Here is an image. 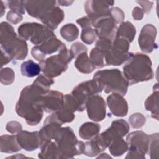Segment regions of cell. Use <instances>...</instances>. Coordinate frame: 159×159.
I'll use <instances>...</instances> for the list:
<instances>
[{"instance_id": "obj_12", "label": "cell", "mask_w": 159, "mask_h": 159, "mask_svg": "<svg viewBox=\"0 0 159 159\" xmlns=\"http://www.w3.org/2000/svg\"><path fill=\"white\" fill-rule=\"evenodd\" d=\"M93 25L95 27L96 33L101 39H105L111 40L115 35L116 22L109 15L94 21Z\"/></svg>"}, {"instance_id": "obj_7", "label": "cell", "mask_w": 159, "mask_h": 159, "mask_svg": "<svg viewBox=\"0 0 159 159\" xmlns=\"http://www.w3.org/2000/svg\"><path fill=\"white\" fill-rule=\"evenodd\" d=\"M130 42L123 37H117L105 54V65H120L132 55L128 52Z\"/></svg>"}, {"instance_id": "obj_3", "label": "cell", "mask_w": 159, "mask_h": 159, "mask_svg": "<svg viewBox=\"0 0 159 159\" xmlns=\"http://www.w3.org/2000/svg\"><path fill=\"white\" fill-rule=\"evenodd\" d=\"M1 52L7 54L12 60L24 59L27 54L26 42L19 39L13 27L7 22L1 24Z\"/></svg>"}, {"instance_id": "obj_28", "label": "cell", "mask_w": 159, "mask_h": 159, "mask_svg": "<svg viewBox=\"0 0 159 159\" xmlns=\"http://www.w3.org/2000/svg\"><path fill=\"white\" fill-rule=\"evenodd\" d=\"M53 83L54 82L52 79L48 78L47 76L40 75L39 78L36 79L33 84L41 87L45 91H47L50 88V85Z\"/></svg>"}, {"instance_id": "obj_26", "label": "cell", "mask_w": 159, "mask_h": 159, "mask_svg": "<svg viewBox=\"0 0 159 159\" xmlns=\"http://www.w3.org/2000/svg\"><path fill=\"white\" fill-rule=\"evenodd\" d=\"M96 33L95 30L92 29L91 27L83 29L81 34V39L86 43H92L96 39Z\"/></svg>"}, {"instance_id": "obj_9", "label": "cell", "mask_w": 159, "mask_h": 159, "mask_svg": "<svg viewBox=\"0 0 159 159\" xmlns=\"http://www.w3.org/2000/svg\"><path fill=\"white\" fill-rule=\"evenodd\" d=\"M149 138L146 134L136 131L131 133L127 138V145H130L129 152L126 158H129L131 155H134L131 158H135L137 155V158H145V153L148 150Z\"/></svg>"}, {"instance_id": "obj_23", "label": "cell", "mask_w": 159, "mask_h": 159, "mask_svg": "<svg viewBox=\"0 0 159 159\" xmlns=\"http://www.w3.org/2000/svg\"><path fill=\"white\" fill-rule=\"evenodd\" d=\"M109 150L114 156L122 155L128 149V145L121 138L113 140L109 145Z\"/></svg>"}, {"instance_id": "obj_1", "label": "cell", "mask_w": 159, "mask_h": 159, "mask_svg": "<svg viewBox=\"0 0 159 159\" xmlns=\"http://www.w3.org/2000/svg\"><path fill=\"white\" fill-rule=\"evenodd\" d=\"M46 91L34 84L24 88L22 91L16 109L18 115L24 117L29 125H37L41 120L43 111L39 101Z\"/></svg>"}, {"instance_id": "obj_25", "label": "cell", "mask_w": 159, "mask_h": 159, "mask_svg": "<svg viewBox=\"0 0 159 159\" xmlns=\"http://www.w3.org/2000/svg\"><path fill=\"white\" fill-rule=\"evenodd\" d=\"M78 29L74 24H66L65 26H63L60 30L61 36L65 39L67 41L69 37V34H71V37L73 40L76 39L78 36Z\"/></svg>"}, {"instance_id": "obj_14", "label": "cell", "mask_w": 159, "mask_h": 159, "mask_svg": "<svg viewBox=\"0 0 159 159\" xmlns=\"http://www.w3.org/2000/svg\"><path fill=\"white\" fill-rule=\"evenodd\" d=\"M17 139L20 147L27 151L36 150L41 145V138L39 132H19Z\"/></svg>"}, {"instance_id": "obj_24", "label": "cell", "mask_w": 159, "mask_h": 159, "mask_svg": "<svg viewBox=\"0 0 159 159\" xmlns=\"http://www.w3.org/2000/svg\"><path fill=\"white\" fill-rule=\"evenodd\" d=\"M105 53L98 47H95L91 52V61L95 68H101L105 65Z\"/></svg>"}, {"instance_id": "obj_16", "label": "cell", "mask_w": 159, "mask_h": 159, "mask_svg": "<svg viewBox=\"0 0 159 159\" xmlns=\"http://www.w3.org/2000/svg\"><path fill=\"white\" fill-rule=\"evenodd\" d=\"M107 104L111 112L116 116H125L127 113L126 101L119 94H112L107 99Z\"/></svg>"}, {"instance_id": "obj_17", "label": "cell", "mask_w": 159, "mask_h": 159, "mask_svg": "<svg viewBox=\"0 0 159 159\" xmlns=\"http://www.w3.org/2000/svg\"><path fill=\"white\" fill-rule=\"evenodd\" d=\"M17 135H2L1 137V152L12 153L21 150Z\"/></svg>"}, {"instance_id": "obj_18", "label": "cell", "mask_w": 159, "mask_h": 159, "mask_svg": "<svg viewBox=\"0 0 159 159\" xmlns=\"http://www.w3.org/2000/svg\"><path fill=\"white\" fill-rule=\"evenodd\" d=\"M63 16V12L61 9L58 7H55L41 21L47 27L52 29H54L57 28L58 25L62 21Z\"/></svg>"}, {"instance_id": "obj_19", "label": "cell", "mask_w": 159, "mask_h": 159, "mask_svg": "<svg viewBox=\"0 0 159 159\" xmlns=\"http://www.w3.org/2000/svg\"><path fill=\"white\" fill-rule=\"evenodd\" d=\"M100 130V126L98 124L86 122L80 127L79 133L80 136L86 140L94 139Z\"/></svg>"}, {"instance_id": "obj_6", "label": "cell", "mask_w": 159, "mask_h": 159, "mask_svg": "<svg viewBox=\"0 0 159 159\" xmlns=\"http://www.w3.org/2000/svg\"><path fill=\"white\" fill-rule=\"evenodd\" d=\"M18 32L22 37L37 45H42L49 38L55 36L52 31L38 23L23 24L19 27Z\"/></svg>"}, {"instance_id": "obj_29", "label": "cell", "mask_w": 159, "mask_h": 159, "mask_svg": "<svg viewBox=\"0 0 159 159\" xmlns=\"http://www.w3.org/2000/svg\"><path fill=\"white\" fill-rule=\"evenodd\" d=\"M19 14H16V12H15V16H13V14H12V11H9L7 14V19L10 21L12 23H14V24H16L19 22H20L22 19V16H18Z\"/></svg>"}, {"instance_id": "obj_21", "label": "cell", "mask_w": 159, "mask_h": 159, "mask_svg": "<svg viewBox=\"0 0 159 159\" xmlns=\"http://www.w3.org/2000/svg\"><path fill=\"white\" fill-rule=\"evenodd\" d=\"M20 70L23 76L31 78L39 75L42 69L39 64L32 60H28L22 63Z\"/></svg>"}, {"instance_id": "obj_4", "label": "cell", "mask_w": 159, "mask_h": 159, "mask_svg": "<svg viewBox=\"0 0 159 159\" xmlns=\"http://www.w3.org/2000/svg\"><path fill=\"white\" fill-rule=\"evenodd\" d=\"M93 79L101 85L106 93L114 92L122 96L126 94L129 83L117 69L99 71L95 73Z\"/></svg>"}, {"instance_id": "obj_22", "label": "cell", "mask_w": 159, "mask_h": 159, "mask_svg": "<svg viewBox=\"0 0 159 159\" xmlns=\"http://www.w3.org/2000/svg\"><path fill=\"white\" fill-rule=\"evenodd\" d=\"M116 35L117 37H123L131 42L135 37V29L130 22H123L119 27Z\"/></svg>"}, {"instance_id": "obj_20", "label": "cell", "mask_w": 159, "mask_h": 159, "mask_svg": "<svg viewBox=\"0 0 159 159\" xmlns=\"http://www.w3.org/2000/svg\"><path fill=\"white\" fill-rule=\"evenodd\" d=\"M75 65L79 71L84 73H91L96 68L91 61L88 58L86 52H82L78 56L75 63Z\"/></svg>"}, {"instance_id": "obj_5", "label": "cell", "mask_w": 159, "mask_h": 159, "mask_svg": "<svg viewBox=\"0 0 159 159\" xmlns=\"http://www.w3.org/2000/svg\"><path fill=\"white\" fill-rule=\"evenodd\" d=\"M73 58L74 56L71 51L65 48L60 51V54L40 61V66L43 73L47 76H57L67 69L68 63Z\"/></svg>"}, {"instance_id": "obj_2", "label": "cell", "mask_w": 159, "mask_h": 159, "mask_svg": "<svg viewBox=\"0 0 159 159\" xmlns=\"http://www.w3.org/2000/svg\"><path fill=\"white\" fill-rule=\"evenodd\" d=\"M128 60L123 69L124 77L129 84L152 78V62L147 55L141 53L132 54Z\"/></svg>"}, {"instance_id": "obj_8", "label": "cell", "mask_w": 159, "mask_h": 159, "mask_svg": "<svg viewBox=\"0 0 159 159\" xmlns=\"http://www.w3.org/2000/svg\"><path fill=\"white\" fill-rule=\"evenodd\" d=\"M103 90L102 87L94 79L84 82L76 86L72 91V96L78 104V111H83L88 100L93 95Z\"/></svg>"}, {"instance_id": "obj_11", "label": "cell", "mask_w": 159, "mask_h": 159, "mask_svg": "<svg viewBox=\"0 0 159 159\" xmlns=\"http://www.w3.org/2000/svg\"><path fill=\"white\" fill-rule=\"evenodd\" d=\"M39 104L47 112L58 111L63 106V96L58 91H46L42 94Z\"/></svg>"}, {"instance_id": "obj_15", "label": "cell", "mask_w": 159, "mask_h": 159, "mask_svg": "<svg viewBox=\"0 0 159 159\" xmlns=\"http://www.w3.org/2000/svg\"><path fill=\"white\" fill-rule=\"evenodd\" d=\"M156 29L151 24H147L142 29L139 37V43L142 51L151 52L155 45V37Z\"/></svg>"}, {"instance_id": "obj_27", "label": "cell", "mask_w": 159, "mask_h": 159, "mask_svg": "<svg viewBox=\"0 0 159 159\" xmlns=\"http://www.w3.org/2000/svg\"><path fill=\"white\" fill-rule=\"evenodd\" d=\"M14 75L12 69L9 68H2L1 71V81L4 84H9L14 81Z\"/></svg>"}, {"instance_id": "obj_13", "label": "cell", "mask_w": 159, "mask_h": 159, "mask_svg": "<svg viewBox=\"0 0 159 159\" xmlns=\"http://www.w3.org/2000/svg\"><path fill=\"white\" fill-rule=\"evenodd\" d=\"M86 106L89 118L94 121H101L105 118L106 104L103 98L98 95L91 96Z\"/></svg>"}, {"instance_id": "obj_10", "label": "cell", "mask_w": 159, "mask_h": 159, "mask_svg": "<svg viewBox=\"0 0 159 159\" xmlns=\"http://www.w3.org/2000/svg\"><path fill=\"white\" fill-rule=\"evenodd\" d=\"M65 48H66L65 45L54 36L47 39L41 45L34 47L32 50V54L37 60L42 61L43 58L47 54H50L58 50L61 51Z\"/></svg>"}]
</instances>
